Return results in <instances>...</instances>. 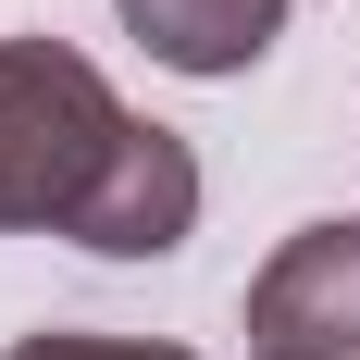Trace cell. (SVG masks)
<instances>
[{
  "label": "cell",
  "mask_w": 360,
  "mask_h": 360,
  "mask_svg": "<svg viewBox=\"0 0 360 360\" xmlns=\"http://www.w3.org/2000/svg\"><path fill=\"white\" fill-rule=\"evenodd\" d=\"M0 224H63L112 261H149L199 224V162L162 124H124L75 50L13 37L0 50Z\"/></svg>",
  "instance_id": "6da1fadb"
},
{
  "label": "cell",
  "mask_w": 360,
  "mask_h": 360,
  "mask_svg": "<svg viewBox=\"0 0 360 360\" xmlns=\"http://www.w3.org/2000/svg\"><path fill=\"white\" fill-rule=\"evenodd\" d=\"M261 360H360V224H298L249 286Z\"/></svg>",
  "instance_id": "7a4b0ae2"
},
{
  "label": "cell",
  "mask_w": 360,
  "mask_h": 360,
  "mask_svg": "<svg viewBox=\"0 0 360 360\" xmlns=\"http://www.w3.org/2000/svg\"><path fill=\"white\" fill-rule=\"evenodd\" d=\"M124 25L174 75H249L274 50V25H286V0H124Z\"/></svg>",
  "instance_id": "3957f363"
},
{
  "label": "cell",
  "mask_w": 360,
  "mask_h": 360,
  "mask_svg": "<svg viewBox=\"0 0 360 360\" xmlns=\"http://www.w3.org/2000/svg\"><path fill=\"white\" fill-rule=\"evenodd\" d=\"M13 360H186V348H137V335H25Z\"/></svg>",
  "instance_id": "277c9868"
}]
</instances>
